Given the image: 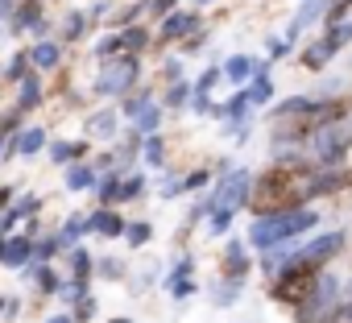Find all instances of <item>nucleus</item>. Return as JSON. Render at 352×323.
Listing matches in <instances>:
<instances>
[{
    "mask_svg": "<svg viewBox=\"0 0 352 323\" xmlns=\"http://www.w3.org/2000/svg\"><path fill=\"white\" fill-rule=\"evenodd\" d=\"M100 203H104V208H112V203H124V199H120V175H116V170H112V175L100 183Z\"/></svg>",
    "mask_w": 352,
    "mask_h": 323,
    "instance_id": "obj_27",
    "label": "nucleus"
},
{
    "mask_svg": "<svg viewBox=\"0 0 352 323\" xmlns=\"http://www.w3.org/2000/svg\"><path fill=\"white\" fill-rule=\"evenodd\" d=\"M319 274H323V269H311V265H286V269L274 278V298H278V302H290V307H302V302L315 294Z\"/></svg>",
    "mask_w": 352,
    "mask_h": 323,
    "instance_id": "obj_4",
    "label": "nucleus"
},
{
    "mask_svg": "<svg viewBox=\"0 0 352 323\" xmlns=\"http://www.w3.org/2000/svg\"><path fill=\"white\" fill-rule=\"evenodd\" d=\"M96 274H100V278H108V282H116V278L124 274V265H120L116 257H100V265H96Z\"/></svg>",
    "mask_w": 352,
    "mask_h": 323,
    "instance_id": "obj_37",
    "label": "nucleus"
},
{
    "mask_svg": "<svg viewBox=\"0 0 352 323\" xmlns=\"http://www.w3.org/2000/svg\"><path fill=\"white\" fill-rule=\"evenodd\" d=\"M5 265H9V269L34 265V245H30L25 236H17V241H5Z\"/></svg>",
    "mask_w": 352,
    "mask_h": 323,
    "instance_id": "obj_16",
    "label": "nucleus"
},
{
    "mask_svg": "<svg viewBox=\"0 0 352 323\" xmlns=\"http://www.w3.org/2000/svg\"><path fill=\"white\" fill-rule=\"evenodd\" d=\"M46 323H75V319H71V315H50Z\"/></svg>",
    "mask_w": 352,
    "mask_h": 323,
    "instance_id": "obj_50",
    "label": "nucleus"
},
{
    "mask_svg": "<svg viewBox=\"0 0 352 323\" xmlns=\"http://www.w3.org/2000/svg\"><path fill=\"white\" fill-rule=\"evenodd\" d=\"M174 278H191V257H183V261H179V265H174V269H170V278H166V282H174Z\"/></svg>",
    "mask_w": 352,
    "mask_h": 323,
    "instance_id": "obj_46",
    "label": "nucleus"
},
{
    "mask_svg": "<svg viewBox=\"0 0 352 323\" xmlns=\"http://www.w3.org/2000/svg\"><path fill=\"white\" fill-rule=\"evenodd\" d=\"M340 249H344V232H323V236L307 241V245L290 257V265H311V269H323V265H327Z\"/></svg>",
    "mask_w": 352,
    "mask_h": 323,
    "instance_id": "obj_8",
    "label": "nucleus"
},
{
    "mask_svg": "<svg viewBox=\"0 0 352 323\" xmlns=\"http://www.w3.org/2000/svg\"><path fill=\"white\" fill-rule=\"evenodd\" d=\"M319 195V170L311 162H298V157H286L278 166H270L257 183H253V208L261 216H274V212H294L302 208L307 199Z\"/></svg>",
    "mask_w": 352,
    "mask_h": 323,
    "instance_id": "obj_1",
    "label": "nucleus"
},
{
    "mask_svg": "<svg viewBox=\"0 0 352 323\" xmlns=\"http://www.w3.org/2000/svg\"><path fill=\"white\" fill-rule=\"evenodd\" d=\"M245 269H249V261H245V245L232 241V245H228V257H224V274H228V278H245Z\"/></svg>",
    "mask_w": 352,
    "mask_h": 323,
    "instance_id": "obj_24",
    "label": "nucleus"
},
{
    "mask_svg": "<svg viewBox=\"0 0 352 323\" xmlns=\"http://www.w3.org/2000/svg\"><path fill=\"white\" fill-rule=\"evenodd\" d=\"M38 5H46V0H38Z\"/></svg>",
    "mask_w": 352,
    "mask_h": 323,
    "instance_id": "obj_54",
    "label": "nucleus"
},
{
    "mask_svg": "<svg viewBox=\"0 0 352 323\" xmlns=\"http://www.w3.org/2000/svg\"><path fill=\"white\" fill-rule=\"evenodd\" d=\"M87 187H96V170L87 162H71L67 166V191H87Z\"/></svg>",
    "mask_w": 352,
    "mask_h": 323,
    "instance_id": "obj_18",
    "label": "nucleus"
},
{
    "mask_svg": "<svg viewBox=\"0 0 352 323\" xmlns=\"http://www.w3.org/2000/svg\"><path fill=\"white\" fill-rule=\"evenodd\" d=\"M96 315V302L91 298H79V311H75V319H91Z\"/></svg>",
    "mask_w": 352,
    "mask_h": 323,
    "instance_id": "obj_48",
    "label": "nucleus"
},
{
    "mask_svg": "<svg viewBox=\"0 0 352 323\" xmlns=\"http://www.w3.org/2000/svg\"><path fill=\"white\" fill-rule=\"evenodd\" d=\"M141 157L149 162V166H162V157H166V145H162V137L153 133V137H145V149H141Z\"/></svg>",
    "mask_w": 352,
    "mask_h": 323,
    "instance_id": "obj_33",
    "label": "nucleus"
},
{
    "mask_svg": "<svg viewBox=\"0 0 352 323\" xmlns=\"http://www.w3.org/2000/svg\"><path fill=\"white\" fill-rule=\"evenodd\" d=\"M191 30H199V13H191V9H174L170 17H162V38L166 42H174V38H187Z\"/></svg>",
    "mask_w": 352,
    "mask_h": 323,
    "instance_id": "obj_9",
    "label": "nucleus"
},
{
    "mask_svg": "<svg viewBox=\"0 0 352 323\" xmlns=\"http://www.w3.org/2000/svg\"><path fill=\"white\" fill-rule=\"evenodd\" d=\"M195 5H212V0H195Z\"/></svg>",
    "mask_w": 352,
    "mask_h": 323,
    "instance_id": "obj_53",
    "label": "nucleus"
},
{
    "mask_svg": "<svg viewBox=\"0 0 352 323\" xmlns=\"http://www.w3.org/2000/svg\"><path fill=\"white\" fill-rule=\"evenodd\" d=\"M187 96H191V87H187V83H174V87H170V96H166V104H170V108H183V104H187Z\"/></svg>",
    "mask_w": 352,
    "mask_h": 323,
    "instance_id": "obj_41",
    "label": "nucleus"
},
{
    "mask_svg": "<svg viewBox=\"0 0 352 323\" xmlns=\"http://www.w3.org/2000/svg\"><path fill=\"white\" fill-rule=\"evenodd\" d=\"M5 75H9V79H17V83H21V79H25V75H30V50H17V54H13V58H9V67H5Z\"/></svg>",
    "mask_w": 352,
    "mask_h": 323,
    "instance_id": "obj_32",
    "label": "nucleus"
},
{
    "mask_svg": "<svg viewBox=\"0 0 352 323\" xmlns=\"http://www.w3.org/2000/svg\"><path fill=\"white\" fill-rule=\"evenodd\" d=\"M311 141H315V157L323 162V166H340L344 153H348V145H352V124L340 116V120H331V124L315 129V133H311Z\"/></svg>",
    "mask_w": 352,
    "mask_h": 323,
    "instance_id": "obj_6",
    "label": "nucleus"
},
{
    "mask_svg": "<svg viewBox=\"0 0 352 323\" xmlns=\"http://www.w3.org/2000/svg\"><path fill=\"white\" fill-rule=\"evenodd\" d=\"M145 104H149V96H133V100H124V116H137Z\"/></svg>",
    "mask_w": 352,
    "mask_h": 323,
    "instance_id": "obj_44",
    "label": "nucleus"
},
{
    "mask_svg": "<svg viewBox=\"0 0 352 323\" xmlns=\"http://www.w3.org/2000/svg\"><path fill=\"white\" fill-rule=\"evenodd\" d=\"M13 30H34L38 38H46V17H42V5L38 0H30V5H17V13H13Z\"/></svg>",
    "mask_w": 352,
    "mask_h": 323,
    "instance_id": "obj_10",
    "label": "nucleus"
},
{
    "mask_svg": "<svg viewBox=\"0 0 352 323\" xmlns=\"http://www.w3.org/2000/svg\"><path fill=\"white\" fill-rule=\"evenodd\" d=\"M340 120V104L331 100H311V96H294L286 104L274 108V124H278V137H302V133H315L323 124Z\"/></svg>",
    "mask_w": 352,
    "mask_h": 323,
    "instance_id": "obj_2",
    "label": "nucleus"
},
{
    "mask_svg": "<svg viewBox=\"0 0 352 323\" xmlns=\"http://www.w3.org/2000/svg\"><path fill=\"white\" fill-rule=\"evenodd\" d=\"M170 294L183 302V298H191V294H195V282H191V278H174V282H170Z\"/></svg>",
    "mask_w": 352,
    "mask_h": 323,
    "instance_id": "obj_40",
    "label": "nucleus"
},
{
    "mask_svg": "<svg viewBox=\"0 0 352 323\" xmlns=\"http://www.w3.org/2000/svg\"><path fill=\"white\" fill-rule=\"evenodd\" d=\"M83 141H54L50 145V162H58V166H71V162H79L83 157Z\"/></svg>",
    "mask_w": 352,
    "mask_h": 323,
    "instance_id": "obj_19",
    "label": "nucleus"
},
{
    "mask_svg": "<svg viewBox=\"0 0 352 323\" xmlns=\"http://www.w3.org/2000/svg\"><path fill=\"white\" fill-rule=\"evenodd\" d=\"M253 75H257V58H249V54H236L224 63V79H232V83H245Z\"/></svg>",
    "mask_w": 352,
    "mask_h": 323,
    "instance_id": "obj_17",
    "label": "nucleus"
},
{
    "mask_svg": "<svg viewBox=\"0 0 352 323\" xmlns=\"http://www.w3.org/2000/svg\"><path fill=\"white\" fill-rule=\"evenodd\" d=\"M42 104V79L38 75H25L21 83H17V112H30V108H38Z\"/></svg>",
    "mask_w": 352,
    "mask_h": 323,
    "instance_id": "obj_15",
    "label": "nucleus"
},
{
    "mask_svg": "<svg viewBox=\"0 0 352 323\" xmlns=\"http://www.w3.org/2000/svg\"><path fill=\"white\" fill-rule=\"evenodd\" d=\"M331 50H344L348 42H352V25L348 21H336V25H327V38H323Z\"/></svg>",
    "mask_w": 352,
    "mask_h": 323,
    "instance_id": "obj_28",
    "label": "nucleus"
},
{
    "mask_svg": "<svg viewBox=\"0 0 352 323\" xmlns=\"http://www.w3.org/2000/svg\"><path fill=\"white\" fill-rule=\"evenodd\" d=\"M91 269H96V257H91L87 249H75V253H71V278H75V282H83Z\"/></svg>",
    "mask_w": 352,
    "mask_h": 323,
    "instance_id": "obj_26",
    "label": "nucleus"
},
{
    "mask_svg": "<svg viewBox=\"0 0 352 323\" xmlns=\"http://www.w3.org/2000/svg\"><path fill=\"white\" fill-rule=\"evenodd\" d=\"M323 323H352V302H348V307H336Z\"/></svg>",
    "mask_w": 352,
    "mask_h": 323,
    "instance_id": "obj_43",
    "label": "nucleus"
},
{
    "mask_svg": "<svg viewBox=\"0 0 352 323\" xmlns=\"http://www.w3.org/2000/svg\"><path fill=\"white\" fill-rule=\"evenodd\" d=\"M141 195H145V179L141 175H133V179L120 183V199H141Z\"/></svg>",
    "mask_w": 352,
    "mask_h": 323,
    "instance_id": "obj_34",
    "label": "nucleus"
},
{
    "mask_svg": "<svg viewBox=\"0 0 352 323\" xmlns=\"http://www.w3.org/2000/svg\"><path fill=\"white\" fill-rule=\"evenodd\" d=\"M331 54H336V50H331L327 42H311V46L302 50V67H307V71H323V67L331 63Z\"/></svg>",
    "mask_w": 352,
    "mask_h": 323,
    "instance_id": "obj_20",
    "label": "nucleus"
},
{
    "mask_svg": "<svg viewBox=\"0 0 352 323\" xmlns=\"http://www.w3.org/2000/svg\"><path fill=\"white\" fill-rule=\"evenodd\" d=\"M133 124H137V133L153 137V133H157V124H162V108H157V104L149 100V104H145V108H141V112L133 116Z\"/></svg>",
    "mask_w": 352,
    "mask_h": 323,
    "instance_id": "obj_23",
    "label": "nucleus"
},
{
    "mask_svg": "<svg viewBox=\"0 0 352 323\" xmlns=\"http://www.w3.org/2000/svg\"><path fill=\"white\" fill-rule=\"evenodd\" d=\"M0 153H5V133H0Z\"/></svg>",
    "mask_w": 352,
    "mask_h": 323,
    "instance_id": "obj_51",
    "label": "nucleus"
},
{
    "mask_svg": "<svg viewBox=\"0 0 352 323\" xmlns=\"http://www.w3.org/2000/svg\"><path fill=\"white\" fill-rule=\"evenodd\" d=\"M327 9H331V0H307V5L294 13V21H290V38H294L298 30H311V25H315ZM290 38H286V42H290Z\"/></svg>",
    "mask_w": 352,
    "mask_h": 323,
    "instance_id": "obj_12",
    "label": "nucleus"
},
{
    "mask_svg": "<svg viewBox=\"0 0 352 323\" xmlns=\"http://www.w3.org/2000/svg\"><path fill=\"white\" fill-rule=\"evenodd\" d=\"M112 323H133V319H112Z\"/></svg>",
    "mask_w": 352,
    "mask_h": 323,
    "instance_id": "obj_52",
    "label": "nucleus"
},
{
    "mask_svg": "<svg viewBox=\"0 0 352 323\" xmlns=\"http://www.w3.org/2000/svg\"><path fill=\"white\" fill-rule=\"evenodd\" d=\"M166 79H174V83L183 79V63H179V58H170V63H166Z\"/></svg>",
    "mask_w": 352,
    "mask_h": 323,
    "instance_id": "obj_47",
    "label": "nucleus"
},
{
    "mask_svg": "<svg viewBox=\"0 0 352 323\" xmlns=\"http://www.w3.org/2000/svg\"><path fill=\"white\" fill-rule=\"evenodd\" d=\"M116 50H120V30H116V34H108V38H100V42H96V54H100V58H112V54H116Z\"/></svg>",
    "mask_w": 352,
    "mask_h": 323,
    "instance_id": "obj_38",
    "label": "nucleus"
},
{
    "mask_svg": "<svg viewBox=\"0 0 352 323\" xmlns=\"http://www.w3.org/2000/svg\"><path fill=\"white\" fill-rule=\"evenodd\" d=\"M46 145V129H38V124H30V129H21L17 133V141H13V149L9 153H21V157H34L38 149Z\"/></svg>",
    "mask_w": 352,
    "mask_h": 323,
    "instance_id": "obj_14",
    "label": "nucleus"
},
{
    "mask_svg": "<svg viewBox=\"0 0 352 323\" xmlns=\"http://www.w3.org/2000/svg\"><path fill=\"white\" fill-rule=\"evenodd\" d=\"M83 232H87V220H83V216H71V220L63 224V232H58V245H75Z\"/></svg>",
    "mask_w": 352,
    "mask_h": 323,
    "instance_id": "obj_30",
    "label": "nucleus"
},
{
    "mask_svg": "<svg viewBox=\"0 0 352 323\" xmlns=\"http://www.w3.org/2000/svg\"><path fill=\"white\" fill-rule=\"evenodd\" d=\"M124 236H129V245H133V249H141V245H145V241L153 236V228H149V224L141 220V224H129V232H124Z\"/></svg>",
    "mask_w": 352,
    "mask_h": 323,
    "instance_id": "obj_36",
    "label": "nucleus"
},
{
    "mask_svg": "<svg viewBox=\"0 0 352 323\" xmlns=\"http://www.w3.org/2000/svg\"><path fill=\"white\" fill-rule=\"evenodd\" d=\"M83 30H87V13H83V9H71L67 21H63V34L75 42V38H83Z\"/></svg>",
    "mask_w": 352,
    "mask_h": 323,
    "instance_id": "obj_29",
    "label": "nucleus"
},
{
    "mask_svg": "<svg viewBox=\"0 0 352 323\" xmlns=\"http://www.w3.org/2000/svg\"><path fill=\"white\" fill-rule=\"evenodd\" d=\"M315 212L311 208H294V212H274V216H257L253 220V228H249V245H257V249H278V245H286V241H294L298 232H307V228H315Z\"/></svg>",
    "mask_w": 352,
    "mask_h": 323,
    "instance_id": "obj_3",
    "label": "nucleus"
},
{
    "mask_svg": "<svg viewBox=\"0 0 352 323\" xmlns=\"http://www.w3.org/2000/svg\"><path fill=\"white\" fill-rule=\"evenodd\" d=\"M174 5H179V0H145V9H149L153 17H170V13H174Z\"/></svg>",
    "mask_w": 352,
    "mask_h": 323,
    "instance_id": "obj_42",
    "label": "nucleus"
},
{
    "mask_svg": "<svg viewBox=\"0 0 352 323\" xmlns=\"http://www.w3.org/2000/svg\"><path fill=\"white\" fill-rule=\"evenodd\" d=\"M38 208H42V199H38V195H25V199L17 203V212H21V216H34Z\"/></svg>",
    "mask_w": 352,
    "mask_h": 323,
    "instance_id": "obj_45",
    "label": "nucleus"
},
{
    "mask_svg": "<svg viewBox=\"0 0 352 323\" xmlns=\"http://www.w3.org/2000/svg\"><path fill=\"white\" fill-rule=\"evenodd\" d=\"M232 216H236V212H228V208H212V232H216V236H224V232H228V224H232Z\"/></svg>",
    "mask_w": 352,
    "mask_h": 323,
    "instance_id": "obj_35",
    "label": "nucleus"
},
{
    "mask_svg": "<svg viewBox=\"0 0 352 323\" xmlns=\"http://www.w3.org/2000/svg\"><path fill=\"white\" fill-rule=\"evenodd\" d=\"M249 199H253V175H249V170H232V175H224V183L216 187V195L204 203V212H212V208L236 212V208L249 203Z\"/></svg>",
    "mask_w": 352,
    "mask_h": 323,
    "instance_id": "obj_7",
    "label": "nucleus"
},
{
    "mask_svg": "<svg viewBox=\"0 0 352 323\" xmlns=\"http://www.w3.org/2000/svg\"><path fill=\"white\" fill-rule=\"evenodd\" d=\"M137 75H141L137 54H116V58H108V63L100 67V75H96V96H124V91L137 83Z\"/></svg>",
    "mask_w": 352,
    "mask_h": 323,
    "instance_id": "obj_5",
    "label": "nucleus"
},
{
    "mask_svg": "<svg viewBox=\"0 0 352 323\" xmlns=\"http://www.w3.org/2000/svg\"><path fill=\"white\" fill-rule=\"evenodd\" d=\"M149 46V34L141 30V25H124L120 30V54H137V50H145Z\"/></svg>",
    "mask_w": 352,
    "mask_h": 323,
    "instance_id": "obj_22",
    "label": "nucleus"
},
{
    "mask_svg": "<svg viewBox=\"0 0 352 323\" xmlns=\"http://www.w3.org/2000/svg\"><path fill=\"white\" fill-rule=\"evenodd\" d=\"M245 91H249V104H270L274 83H270V75H265V67H261V63H257V75H253V83H249Z\"/></svg>",
    "mask_w": 352,
    "mask_h": 323,
    "instance_id": "obj_21",
    "label": "nucleus"
},
{
    "mask_svg": "<svg viewBox=\"0 0 352 323\" xmlns=\"http://www.w3.org/2000/svg\"><path fill=\"white\" fill-rule=\"evenodd\" d=\"M30 63H34L38 71H54V67L63 63V46H58V42H50V38H42V42L30 50Z\"/></svg>",
    "mask_w": 352,
    "mask_h": 323,
    "instance_id": "obj_13",
    "label": "nucleus"
},
{
    "mask_svg": "<svg viewBox=\"0 0 352 323\" xmlns=\"http://www.w3.org/2000/svg\"><path fill=\"white\" fill-rule=\"evenodd\" d=\"M87 133H91V137H104V141H108V137L116 133V112H112V108H108V112H96V116L87 120Z\"/></svg>",
    "mask_w": 352,
    "mask_h": 323,
    "instance_id": "obj_25",
    "label": "nucleus"
},
{
    "mask_svg": "<svg viewBox=\"0 0 352 323\" xmlns=\"http://www.w3.org/2000/svg\"><path fill=\"white\" fill-rule=\"evenodd\" d=\"M220 75H224V67H208V71L199 75V83H195V91H199V96H208V91L216 87V79H220Z\"/></svg>",
    "mask_w": 352,
    "mask_h": 323,
    "instance_id": "obj_39",
    "label": "nucleus"
},
{
    "mask_svg": "<svg viewBox=\"0 0 352 323\" xmlns=\"http://www.w3.org/2000/svg\"><path fill=\"white\" fill-rule=\"evenodd\" d=\"M236 294H241V278H224V282H216V302H220V307H232Z\"/></svg>",
    "mask_w": 352,
    "mask_h": 323,
    "instance_id": "obj_31",
    "label": "nucleus"
},
{
    "mask_svg": "<svg viewBox=\"0 0 352 323\" xmlns=\"http://www.w3.org/2000/svg\"><path fill=\"white\" fill-rule=\"evenodd\" d=\"M87 228H91V232H100V236H124V232H129V224H124L112 208L91 212V216H87Z\"/></svg>",
    "mask_w": 352,
    "mask_h": 323,
    "instance_id": "obj_11",
    "label": "nucleus"
},
{
    "mask_svg": "<svg viewBox=\"0 0 352 323\" xmlns=\"http://www.w3.org/2000/svg\"><path fill=\"white\" fill-rule=\"evenodd\" d=\"M9 199H13V187H0V208H5Z\"/></svg>",
    "mask_w": 352,
    "mask_h": 323,
    "instance_id": "obj_49",
    "label": "nucleus"
}]
</instances>
